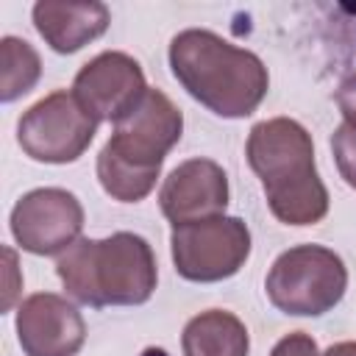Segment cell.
<instances>
[{"label":"cell","mask_w":356,"mask_h":356,"mask_svg":"<svg viewBox=\"0 0 356 356\" xmlns=\"http://www.w3.org/2000/svg\"><path fill=\"white\" fill-rule=\"evenodd\" d=\"M331 153L337 161V170L342 175V181L356 189V128L342 122L334 128L331 134Z\"/></svg>","instance_id":"9a60e30c"},{"label":"cell","mask_w":356,"mask_h":356,"mask_svg":"<svg viewBox=\"0 0 356 356\" xmlns=\"http://www.w3.org/2000/svg\"><path fill=\"white\" fill-rule=\"evenodd\" d=\"M345 8H348V11H353V14H356V6H345Z\"/></svg>","instance_id":"d6986e66"},{"label":"cell","mask_w":356,"mask_h":356,"mask_svg":"<svg viewBox=\"0 0 356 356\" xmlns=\"http://www.w3.org/2000/svg\"><path fill=\"white\" fill-rule=\"evenodd\" d=\"M67 295L83 306H142L153 298L159 270L145 236L117 231L106 239L81 236L56 261Z\"/></svg>","instance_id":"277c9868"},{"label":"cell","mask_w":356,"mask_h":356,"mask_svg":"<svg viewBox=\"0 0 356 356\" xmlns=\"http://www.w3.org/2000/svg\"><path fill=\"white\" fill-rule=\"evenodd\" d=\"M8 225L22 250L33 256H61L81 239L83 206L61 186H39L14 203Z\"/></svg>","instance_id":"ba28073f"},{"label":"cell","mask_w":356,"mask_h":356,"mask_svg":"<svg viewBox=\"0 0 356 356\" xmlns=\"http://www.w3.org/2000/svg\"><path fill=\"white\" fill-rule=\"evenodd\" d=\"M245 156L278 222L314 225L328 214V189L314 164V142L298 120L273 117L256 122Z\"/></svg>","instance_id":"7a4b0ae2"},{"label":"cell","mask_w":356,"mask_h":356,"mask_svg":"<svg viewBox=\"0 0 356 356\" xmlns=\"http://www.w3.org/2000/svg\"><path fill=\"white\" fill-rule=\"evenodd\" d=\"M33 28L44 39V44L61 56L78 53L89 42L100 39L111 22V11L106 3H58L39 0L33 6Z\"/></svg>","instance_id":"7c38bea8"},{"label":"cell","mask_w":356,"mask_h":356,"mask_svg":"<svg viewBox=\"0 0 356 356\" xmlns=\"http://www.w3.org/2000/svg\"><path fill=\"white\" fill-rule=\"evenodd\" d=\"M175 273L195 284H217L236 275L250 256V228L239 217H209L170 231Z\"/></svg>","instance_id":"52a82bcc"},{"label":"cell","mask_w":356,"mask_h":356,"mask_svg":"<svg viewBox=\"0 0 356 356\" xmlns=\"http://www.w3.org/2000/svg\"><path fill=\"white\" fill-rule=\"evenodd\" d=\"M14 328L25 356H75L86 342L83 314L56 292L28 295L17 306Z\"/></svg>","instance_id":"30bf717a"},{"label":"cell","mask_w":356,"mask_h":356,"mask_svg":"<svg viewBox=\"0 0 356 356\" xmlns=\"http://www.w3.org/2000/svg\"><path fill=\"white\" fill-rule=\"evenodd\" d=\"M334 100H337V106H339L345 122L356 128V75H353V78H345V81L339 83Z\"/></svg>","instance_id":"e0dca14e"},{"label":"cell","mask_w":356,"mask_h":356,"mask_svg":"<svg viewBox=\"0 0 356 356\" xmlns=\"http://www.w3.org/2000/svg\"><path fill=\"white\" fill-rule=\"evenodd\" d=\"M181 108L161 89H147L136 108L114 122L108 142L97 153V181L103 192L120 203L145 200L161 175L167 153L181 142Z\"/></svg>","instance_id":"3957f363"},{"label":"cell","mask_w":356,"mask_h":356,"mask_svg":"<svg viewBox=\"0 0 356 356\" xmlns=\"http://www.w3.org/2000/svg\"><path fill=\"white\" fill-rule=\"evenodd\" d=\"M167 58L186 95L217 117H250L267 97L270 75L264 61L214 31L186 28L175 33Z\"/></svg>","instance_id":"6da1fadb"},{"label":"cell","mask_w":356,"mask_h":356,"mask_svg":"<svg viewBox=\"0 0 356 356\" xmlns=\"http://www.w3.org/2000/svg\"><path fill=\"white\" fill-rule=\"evenodd\" d=\"M139 61L122 50H103L89 58L72 81V95L97 122H120L147 92Z\"/></svg>","instance_id":"9c48e42d"},{"label":"cell","mask_w":356,"mask_h":356,"mask_svg":"<svg viewBox=\"0 0 356 356\" xmlns=\"http://www.w3.org/2000/svg\"><path fill=\"white\" fill-rule=\"evenodd\" d=\"M159 206L172 228L220 217L228 206V175L211 159H186L164 178Z\"/></svg>","instance_id":"8fae6325"},{"label":"cell","mask_w":356,"mask_h":356,"mask_svg":"<svg viewBox=\"0 0 356 356\" xmlns=\"http://www.w3.org/2000/svg\"><path fill=\"white\" fill-rule=\"evenodd\" d=\"M97 125L72 89H56L22 111L17 120V142L33 161L72 164L89 150Z\"/></svg>","instance_id":"8992f818"},{"label":"cell","mask_w":356,"mask_h":356,"mask_svg":"<svg viewBox=\"0 0 356 356\" xmlns=\"http://www.w3.org/2000/svg\"><path fill=\"white\" fill-rule=\"evenodd\" d=\"M320 356H356V342L353 339H345V342H337V345H331L325 353H320Z\"/></svg>","instance_id":"ac0fdd59"},{"label":"cell","mask_w":356,"mask_h":356,"mask_svg":"<svg viewBox=\"0 0 356 356\" xmlns=\"http://www.w3.org/2000/svg\"><path fill=\"white\" fill-rule=\"evenodd\" d=\"M0 61H3L0 100L14 103L17 97L28 95L36 86V81L42 75V61H39V53L33 50V44L19 36H3Z\"/></svg>","instance_id":"5bb4252c"},{"label":"cell","mask_w":356,"mask_h":356,"mask_svg":"<svg viewBox=\"0 0 356 356\" xmlns=\"http://www.w3.org/2000/svg\"><path fill=\"white\" fill-rule=\"evenodd\" d=\"M348 289V267L339 253L323 245H295L267 270L264 292L270 303L292 317H320L331 312Z\"/></svg>","instance_id":"5b68a950"},{"label":"cell","mask_w":356,"mask_h":356,"mask_svg":"<svg viewBox=\"0 0 356 356\" xmlns=\"http://www.w3.org/2000/svg\"><path fill=\"white\" fill-rule=\"evenodd\" d=\"M181 350L184 356H248L250 337L234 312L209 309L184 325Z\"/></svg>","instance_id":"4fadbf2b"},{"label":"cell","mask_w":356,"mask_h":356,"mask_svg":"<svg viewBox=\"0 0 356 356\" xmlns=\"http://www.w3.org/2000/svg\"><path fill=\"white\" fill-rule=\"evenodd\" d=\"M270 356H320V350H317V342L312 339V334H306V331H292V334L281 337V339L273 345Z\"/></svg>","instance_id":"2e32d148"}]
</instances>
